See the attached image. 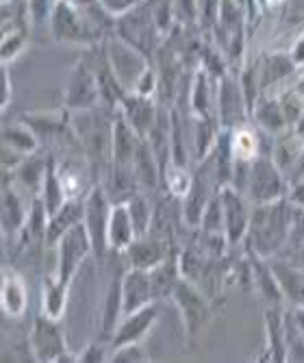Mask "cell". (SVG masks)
Instances as JSON below:
<instances>
[{
    "label": "cell",
    "instance_id": "6da1fadb",
    "mask_svg": "<svg viewBox=\"0 0 304 363\" xmlns=\"http://www.w3.org/2000/svg\"><path fill=\"white\" fill-rule=\"evenodd\" d=\"M291 224V211L281 203L259 205L254 216H250V238L257 248L254 255H272L287 238Z\"/></svg>",
    "mask_w": 304,
    "mask_h": 363
},
{
    "label": "cell",
    "instance_id": "7a4b0ae2",
    "mask_svg": "<svg viewBox=\"0 0 304 363\" xmlns=\"http://www.w3.org/2000/svg\"><path fill=\"white\" fill-rule=\"evenodd\" d=\"M118 33L122 42H126L128 46H133L144 59H148L152 55V50L157 48V33L159 26L154 22V16L148 7V3L135 7L130 11H126L124 16H120L118 20Z\"/></svg>",
    "mask_w": 304,
    "mask_h": 363
},
{
    "label": "cell",
    "instance_id": "3957f363",
    "mask_svg": "<svg viewBox=\"0 0 304 363\" xmlns=\"http://www.w3.org/2000/svg\"><path fill=\"white\" fill-rule=\"evenodd\" d=\"M94 252L91 240L85 228V222L74 224L67 233L59 240V263H57V279L65 285H70L79 266L85 257Z\"/></svg>",
    "mask_w": 304,
    "mask_h": 363
},
{
    "label": "cell",
    "instance_id": "277c9868",
    "mask_svg": "<svg viewBox=\"0 0 304 363\" xmlns=\"http://www.w3.org/2000/svg\"><path fill=\"white\" fill-rule=\"evenodd\" d=\"M109 213L111 207L107 205V196L100 187H94L85 198V228L91 240V248L96 257H103L109 248Z\"/></svg>",
    "mask_w": 304,
    "mask_h": 363
},
{
    "label": "cell",
    "instance_id": "5b68a950",
    "mask_svg": "<svg viewBox=\"0 0 304 363\" xmlns=\"http://www.w3.org/2000/svg\"><path fill=\"white\" fill-rule=\"evenodd\" d=\"M172 298L179 305L181 313H183L187 335L193 340L202 331V328L207 326V322H209V315H211L209 303L202 298V294L187 279L179 281V285H176V289L172 294Z\"/></svg>",
    "mask_w": 304,
    "mask_h": 363
},
{
    "label": "cell",
    "instance_id": "8992f818",
    "mask_svg": "<svg viewBox=\"0 0 304 363\" xmlns=\"http://www.w3.org/2000/svg\"><path fill=\"white\" fill-rule=\"evenodd\" d=\"M30 350L35 361H63L65 342L55 318L38 315L30 328Z\"/></svg>",
    "mask_w": 304,
    "mask_h": 363
},
{
    "label": "cell",
    "instance_id": "52a82bcc",
    "mask_svg": "<svg viewBox=\"0 0 304 363\" xmlns=\"http://www.w3.org/2000/svg\"><path fill=\"white\" fill-rule=\"evenodd\" d=\"M285 191L283 179L276 166L269 159H254L250 174H248V194L257 205H267L281 201Z\"/></svg>",
    "mask_w": 304,
    "mask_h": 363
},
{
    "label": "cell",
    "instance_id": "ba28073f",
    "mask_svg": "<svg viewBox=\"0 0 304 363\" xmlns=\"http://www.w3.org/2000/svg\"><path fill=\"white\" fill-rule=\"evenodd\" d=\"M218 194H220V201H222L226 242L230 246H235V244H240L244 240L246 230L250 228V213L246 209L244 198L237 191H235L230 185L222 187Z\"/></svg>",
    "mask_w": 304,
    "mask_h": 363
},
{
    "label": "cell",
    "instance_id": "9c48e42d",
    "mask_svg": "<svg viewBox=\"0 0 304 363\" xmlns=\"http://www.w3.org/2000/svg\"><path fill=\"white\" fill-rule=\"evenodd\" d=\"M50 30L59 42H91V30L70 0H57L50 16Z\"/></svg>",
    "mask_w": 304,
    "mask_h": 363
},
{
    "label": "cell",
    "instance_id": "30bf717a",
    "mask_svg": "<svg viewBox=\"0 0 304 363\" xmlns=\"http://www.w3.org/2000/svg\"><path fill=\"white\" fill-rule=\"evenodd\" d=\"M215 183V174L213 168H205L202 166L193 177H191V185L185 194V222L189 226H200L202 224V216H205L209 203L213 198L209 196L211 185Z\"/></svg>",
    "mask_w": 304,
    "mask_h": 363
},
{
    "label": "cell",
    "instance_id": "8fae6325",
    "mask_svg": "<svg viewBox=\"0 0 304 363\" xmlns=\"http://www.w3.org/2000/svg\"><path fill=\"white\" fill-rule=\"evenodd\" d=\"M154 298V289H152V279L150 270L142 268H133L124 274L122 279V311L124 315L135 313L137 309L150 305Z\"/></svg>",
    "mask_w": 304,
    "mask_h": 363
},
{
    "label": "cell",
    "instance_id": "7c38bea8",
    "mask_svg": "<svg viewBox=\"0 0 304 363\" xmlns=\"http://www.w3.org/2000/svg\"><path fill=\"white\" fill-rule=\"evenodd\" d=\"M157 315H159L157 301L137 309L135 313L124 315V322L120 324V328H116V333L111 337V348L116 350V348H122L126 344H140L142 337L150 331V326L154 324Z\"/></svg>",
    "mask_w": 304,
    "mask_h": 363
},
{
    "label": "cell",
    "instance_id": "4fadbf2b",
    "mask_svg": "<svg viewBox=\"0 0 304 363\" xmlns=\"http://www.w3.org/2000/svg\"><path fill=\"white\" fill-rule=\"evenodd\" d=\"M144 138L135 130L128 120L122 116L113 124V161L116 170H135V157Z\"/></svg>",
    "mask_w": 304,
    "mask_h": 363
},
{
    "label": "cell",
    "instance_id": "5bb4252c",
    "mask_svg": "<svg viewBox=\"0 0 304 363\" xmlns=\"http://www.w3.org/2000/svg\"><path fill=\"white\" fill-rule=\"evenodd\" d=\"M100 98L98 89V79L89 72L87 65H77V70L67 85V105L72 109H87L94 107Z\"/></svg>",
    "mask_w": 304,
    "mask_h": 363
},
{
    "label": "cell",
    "instance_id": "9a60e30c",
    "mask_svg": "<svg viewBox=\"0 0 304 363\" xmlns=\"http://www.w3.org/2000/svg\"><path fill=\"white\" fill-rule=\"evenodd\" d=\"M120 105H122V111H124V118L128 120V124L137 130L140 138L146 140L154 120H157V109L150 98L135 91V94H126Z\"/></svg>",
    "mask_w": 304,
    "mask_h": 363
},
{
    "label": "cell",
    "instance_id": "2e32d148",
    "mask_svg": "<svg viewBox=\"0 0 304 363\" xmlns=\"http://www.w3.org/2000/svg\"><path fill=\"white\" fill-rule=\"evenodd\" d=\"M126 257L130 261L133 268H142V270H152L157 268L161 261L167 259L165 255V242L154 238V235H142L135 238V242L126 248Z\"/></svg>",
    "mask_w": 304,
    "mask_h": 363
},
{
    "label": "cell",
    "instance_id": "e0dca14e",
    "mask_svg": "<svg viewBox=\"0 0 304 363\" xmlns=\"http://www.w3.org/2000/svg\"><path fill=\"white\" fill-rule=\"evenodd\" d=\"M244 111L248 113L242 83L224 74L222 83H220V120H222V124L226 128H230L232 124H237L242 120Z\"/></svg>",
    "mask_w": 304,
    "mask_h": 363
},
{
    "label": "cell",
    "instance_id": "ac0fdd59",
    "mask_svg": "<svg viewBox=\"0 0 304 363\" xmlns=\"http://www.w3.org/2000/svg\"><path fill=\"white\" fill-rule=\"evenodd\" d=\"M85 218V203L83 201H67L55 216L48 218V228H46V242L48 244H59V240L70 230L74 224L83 222Z\"/></svg>",
    "mask_w": 304,
    "mask_h": 363
},
{
    "label": "cell",
    "instance_id": "d6986e66",
    "mask_svg": "<svg viewBox=\"0 0 304 363\" xmlns=\"http://www.w3.org/2000/svg\"><path fill=\"white\" fill-rule=\"evenodd\" d=\"M135 226L126 203L113 205L109 213V248L126 250L135 242Z\"/></svg>",
    "mask_w": 304,
    "mask_h": 363
},
{
    "label": "cell",
    "instance_id": "ffe728a7",
    "mask_svg": "<svg viewBox=\"0 0 304 363\" xmlns=\"http://www.w3.org/2000/svg\"><path fill=\"white\" fill-rule=\"evenodd\" d=\"M135 174H137V181L144 189H154L159 185V179H163L159 159L148 140H142L137 157H135Z\"/></svg>",
    "mask_w": 304,
    "mask_h": 363
},
{
    "label": "cell",
    "instance_id": "44dd1931",
    "mask_svg": "<svg viewBox=\"0 0 304 363\" xmlns=\"http://www.w3.org/2000/svg\"><path fill=\"white\" fill-rule=\"evenodd\" d=\"M267 324V348L272 361H287V331H285V318L278 309L265 311Z\"/></svg>",
    "mask_w": 304,
    "mask_h": 363
},
{
    "label": "cell",
    "instance_id": "7402d4cb",
    "mask_svg": "<svg viewBox=\"0 0 304 363\" xmlns=\"http://www.w3.org/2000/svg\"><path fill=\"white\" fill-rule=\"evenodd\" d=\"M42 191H44V205L48 209V216H55L70 198H67V189L57 172V166L55 161L50 159L46 163V174H44V181H42Z\"/></svg>",
    "mask_w": 304,
    "mask_h": 363
},
{
    "label": "cell",
    "instance_id": "603a6c76",
    "mask_svg": "<svg viewBox=\"0 0 304 363\" xmlns=\"http://www.w3.org/2000/svg\"><path fill=\"white\" fill-rule=\"evenodd\" d=\"M179 274H181V266L176 261L165 259L161 261L157 268L150 270V279H152V289H154V298H165V296H172L176 285H179Z\"/></svg>",
    "mask_w": 304,
    "mask_h": 363
},
{
    "label": "cell",
    "instance_id": "cb8c5ba5",
    "mask_svg": "<svg viewBox=\"0 0 304 363\" xmlns=\"http://www.w3.org/2000/svg\"><path fill=\"white\" fill-rule=\"evenodd\" d=\"M3 309L11 318H20L26 309V289L18 274H3Z\"/></svg>",
    "mask_w": 304,
    "mask_h": 363
},
{
    "label": "cell",
    "instance_id": "d4e9b609",
    "mask_svg": "<svg viewBox=\"0 0 304 363\" xmlns=\"http://www.w3.org/2000/svg\"><path fill=\"white\" fill-rule=\"evenodd\" d=\"M295 61L291 57V52H276L272 57H267L263 61V70H261V87H267L272 83H278L283 79H287L293 70H295Z\"/></svg>",
    "mask_w": 304,
    "mask_h": 363
},
{
    "label": "cell",
    "instance_id": "484cf974",
    "mask_svg": "<svg viewBox=\"0 0 304 363\" xmlns=\"http://www.w3.org/2000/svg\"><path fill=\"white\" fill-rule=\"evenodd\" d=\"M24 224H26V213H24L20 198L13 189H9L5 185V191H3V230H5V235L18 233Z\"/></svg>",
    "mask_w": 304,
    "mask_h": 363
},
{
    "label": "cell",
    "instance_id": "4316f807",
    "mask_svg": "<svg viewBox=\"0 0 304 363\" xmlns=\"http://www.w3.org/2000/svg\"><path fill=\"white\" fill-rule=\"evenodd\" d=\"M126 205H128V211H130V218H133L135 235H137V238L148 235L150 226H152V216H154V209H152L150 201L142 194H133L126 201Z\"/></svg>",
    "mask_w": 304,
    "mask_h": 363
},
{
    "label": "cell",
    "instance_id": "83f0119b",
    "mask_svg": "<svg viewBox=\"0 0 304 363\" xmlns=\"http://www.w3.org/2000/svg\"><path fill=\"white\" fill-rule=\"evenodd\" d=\"M272 270L278 279L281 289L291 301H295L298 305H304V272L283 266V263H276V266H272Z\"/></svg>",
    "mask_w": 304,
    "mask_h": 363
},
{
    "label": "cell",
    "instance_id": "f1b7e54d",
    "mask_svg": "<svg viewBox=\"0 0 304 363\" xmlns=\"http://www.w3.org/2000/svg\"><path fill=\"white\" fill-rule=\"evenodd\" d=\"M67 287L61 283L57 277L55 279H46L44 281V313L59 320L61 313H63V307H65V296H67Z\"/></svg>",
    "mask_w": 304,
    "mask_h": 363
},
{
    "label": "cell",
    "instance_id": "f546056e",
    "mask_svg": "<svg viewBox=\"0 0 304 363\" xmlns=\"http://www.w3.org/2000/svg\"><path fill=\"white\" fill-rule=\"evenodd\" d=\"M3 142L5 146L13 148L16 152L20 155H30L33 150L38 148V138L35 133L28 128V126H22V124H13V126H7L5 133H3Z\"/></svg>",
    "mask_w": 304,
    "mask_h": 363
},
{
    "label": "cell",
    "instance_id": "4dcf8cb0",
    "mask_svg": "<svg viewBox=\"0 0 304 363\" xmlns=\"http://www.w3.org/2000/svg\"><path fill=\"white\" fill-rule=\"evenodd\" d=\"M191 109L198 118H209V72L205 68L196 72L191 87Z\"/></svg>",
    "mask_w": 304,
    "mask_h": 363
},
{
    "label": "cell",
    "instance_id": "1f68e13d",
    "mask_svg": "<svg viewBox=\"0 0 304 363\" xmlns=\"http://www.w3.org/2000/svg\"><path fill=\"white\" fill-rule=\"evenodd\" d=\"M254 113H257V120L261 122V126L267 128V130H272V133H274V130H281L287 124L283 105L276 103V101H265V103H261L254 109Z\"/></svg>",
    "mask_w": 304,
    "mask_h": 363
},
{
    "label": "cell",
    "instance_id": "d6a6232c",
    "mask_svg": "<svg viewBox=\"0 0 304 363\" xmlns=\"http://www.w3.org/2000/svg\"><path fill=\"white\" fill-rule=\"evenodd\" d=\"M124 315L122 311V281H113L109 287V296H107V307H105V335L116 333L113 328L118 324V318Z\"/></svg>",
    "mask_w": 304,
    "mask_h": 363
},
{
    "label": "cell",
    "instance_id": "836d02e7",
    "mask_svg": "<svg viewBox=\"0 0 304 363\" xmlns=\"http://www.w3.org/2000/svg\"><path fill=\"white\" fill-rule=\"evenodd\" d=\"M215 142V124L211 118H200L196 126V155L202 161Z\"/></svg>",
    "mask_w": 304,
    "mask_h": 363
},
{
    "label": "cell",
    "instance_id": "e575fe53",
    "mask_svg": "<svg viewBox=\"0 0 304 363\" xmlns=\"http://www.w3.org/2000/svg\"><path fill=\"white\" fill-rule=\"evenodd\" d=\"M26 42V30L24 28H13V30H5L3 35V63L7 65V61H11Z\"/></svg>",
    "mask_w": 304,
    "mask_h": 363
},
{
    "label": "cell",
    "instance_id": "d590c367",
    "mask_svg": "<svg viewBox=\"0 0 304 363\" xmlns=\"http://www.w3.org/2000/svg\"><path fill=\"white\" fill-rule=\"evenodd\" d=\"M222 0H198V22L207 28H215Z\"/></svg>",
    "mask_w": 304,
    "mask_h": 363
},
{
    "label": "cell",
    "instance_id": "8d00e7d4",
    "mask_svg": "<svg viewBox=\"0 0 304 363\" xmlns=\"http://www.w3.org/2000/svg\"><path fill=\"white\" fill-rule=\"evenodd\" d=\"M44 174H46V163L35 161V159H33V161H24L22 168H20V179L26 185H42Z\"/></svg>",
    "mask_w": 304,
    "mask_h": 363
},
{
    "label": "cell",
    "instance_id": "74e56055",
    "mask_svg": "<svg viewBox=\"0 0 304 363\" xmlns=\"http://www.w3.org/2000/svg\"><path fill=\"white\" fill-rule=\"evenodd\" d=\"M26 3H28V13H30V18L40 24V22H46V20L52 16L57 0H26Z\"/></svg>",
    "mask_w": 304,
    "mask_h": 363
},
{
    "label": "cell",
    "instance_id": "f35d334b",
    "mask_svg": "<svg viewBox=\"0 0 304 363\" xmlns=\"http://www.w3.org/2000/svg\"><path fill=\"white\" fill-rule=\"evenodd\" d=\"M144 359V352L140 348V344H126L122 348H116L109 357V361H116V363H124V361H142Z\"/></svg>",
    "mask_w": 304,
    "mask_h": 363
},
{
    "label": "cell",
    "instance_id": "ab89813d",
    "mask_svg": "<svg viewBox=\"0 0 304 363\" xmlns=\"http://www.w3.org/2000/svg\"><path fill=\"white\" fill-rule=\"evenodd\" d=\"M202 59H205V70L209 72V77H224V61L220 52H215L213 48H205Z\"/></svg>",
    "mask_w": 304,
    "mask_h": 363
},
{
    "label": "cell",
    "instance_id": "60d3db41",
    "mask_svg": "<svg viewBox=\"0 0 304 363\" xmlns=\"http://www.w3.org/2000/svg\"><path fill=\"white\" fill-rule=\"evenodd\" d=\"M174 7L183 22H198V0H174Z\"/></svg>",
    "mask_w": 304,
    "mask_h": 363
},
{
    "label": "cell",
    "instance_id": "b9f144b4",
    "mask_svg": "<svg viewBox=\"0 0 304 363\" xmlns=\"http://www.w3.org/2000/svg\"><path fill=\"white\" fill-rule=\"evenodd\" d=\"M105 359H107V352H105V348L100 346V344H89L87 350H83L81 357H79V361H85V363H91V361H105Z\"/></svg>",
    "mask_w": 304,
    "mask_h": 363
},
{
    "label": "cell",
    "instance_id": "7bdbcfd3",
    "mask_svg": "<svg viewBox=\"0 0 304 363\" xmlns=\"http://www.w3.org/2000/svg\"><path fill=\"white\" fill-rule=\"evenodd\" d=\"M9 101H11V81H9L7 68L3 65V109L9 105Z\"/></svg>",
    "mask_w": 304,
    "mask_h": 363
},
{
    "label": "cell",
    "instance_id": "ee69618b",
    "mask_svg": "<svg viewBox=\"0 0 304 363\" xmlns=\"http://www.w3.org/2000/svg\"><path fill=\"white\" fill-rule=\"evenodd\" d=\"M291 201H293L295 205H302V207H304V181L298 183V187L291 191Z\"/></svg>",
    "mask_w": 304,
    "mask_h": 363
},
{
    "label": "cell",
    "instance_id": "f6af8a7d",
    "mask_svg": "<svg viewBox=\"0 0 304 363\" xmlns=\"http://www.w3.org/2000/svg\"><path fill=\"white\" fill-rule=\"evenodd\" d=\"M291 57H293V61L300 65L302 61H304V38L295 44V48H293V52H291Z\"/></svg>",
    "mask_w": 304,
    "mask_h": 363
},
{
    "label": "cell",
    "instance_id": "bcb514c9",
    "mask_svg": "<svg viewBox=\"0 0 304 363\" xmlns=\"http://www.w3.org/2000/svg\"><path fill=\"white\" fill-rule=\"evenodd\" d=\"M293 320H295V324H298V328H300V333H302V337H304V305H300V307L293 311Z\"/></svg>",
    "mask_w": 304,
    "mask_h": 363
},
{
    "label": "cell",
    "instance_id": "7dc6e473",
    "mask_svg": "<svg viewBox=\"0 0 304 363\" xmlns=\"http://www.w3.org/2000/svg\"><path fill=\"white\" fill-rule=\"evenodd\" d=\"M304 179V152L300 155L298 159V168H295V181H302Z\"/></svg>",
    "mask_w": 304,
    "mask_h": 363
},
{
    "label": "cell",
    "instance_id": "c3c4849f",
    "mask_svg": "<svg viewBox=\"0 0 304 363\" xmlns=\"http://www.w3.org/2000/svg\"><path fill=\"white\" fill-rule=\"evenodd\" d=\"M295 94H300V96L304 98V79H302V81H300V83L295 85Z\"/></svg>",
    "mask_w": 304,
    "mask_h": 363
},
{
    "label": "cell",
    "instance_id": "681fc988",
    "mask_svg": "<svg viewBox=\"0 0 304 363\" xmlns=\"http://www.w3.org/2000/svg\"><path fill=\"white\" fill-rule=\"evenodd\" d=\"M300 259H302V263H304V250L300 252Z\"/></svg>",
    "mask_w": 304,
    "mask_h": 363
}]
</instances>
